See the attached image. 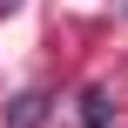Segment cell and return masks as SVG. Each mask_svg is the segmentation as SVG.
<instances>
[{
    "label": "cell",
    "instance_id": "obj_1",
    "mask_svg": "<svg viewBox=\"0 0 128 128\" xmlns=\"http://www.w3.org/2000/svg\"><path fill=\"white\" fill-rule=\"evenodd\" d=\"M74 122H81V128H108V122H115V94H108V88H88L81 108H74Z\"/></svg>",
    "mask_w": 128,
    "mask_h": 128
},
{
    "label": "cell",
    "instance_id": "obj_2",
    "mask_svg": "<svg viewBox=\"0 0 128 128\" xmlns=\"http://www.w3.org/2000/svg\"><path fill=\"white\" fill-rule=\"evenodd\" d=\"M40 122V94H20V108H14V128H34Z\"/></svg>",
    "mask_w": 128,
    "mask_h": 128
},
{
    "label": "cell",
    "instance_id": "obj_3",
    "mask_svg": "<svg viewBox=\"0 0 128 128\" xmlns=\"http://www.w3.org/2000/svg\"><path fill=\"white\" fill-rule=\"evenodd\" d=\"M7 7H14V0H7Z\"/></svg>",
    "mask_w": 128,
    "mask_h": 128
}]
</instances>
